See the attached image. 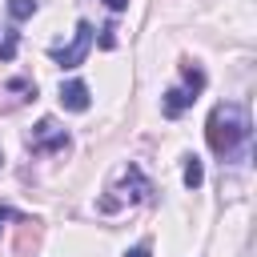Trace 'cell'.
Returning <instances> with one entry per match:
<instances>
[{
	"label": "cell",
	"instance_id": "6",
	"mask_svg": "<svg viewBox=\"0 0 257 257\" xmlns=\"http://www.w3.org/2000/svg\"><path fill=\"white\" fill-rule=\"evenodd\" d=\"M88 104H92V92H88L84 80H64V84H60V108H68V112H88Z\"/></svg>",
	"mask_w": 257,
	"mask_h": 257
},
{
	"label": "cell",
	"instance_id": "9",
	"mask_svg": "<svg viewBox=\"0 0 257 257\" xmlns=\"http://www.w3.org/2000/svg\"><path fill=\"white\" fill-rule=\"evenodd\" d=\"M16 48H20V32H16V28H8V32H4V40H0V60H12V56H16Z\"/></svg>",
	"mask_w": 257,
	"mask_h": 257
},
{
	"label": "cell",
	"instance_id": "8",
	"mask_svg": "<svg viewBox=\"0 0 257 257\" xmlns=\"http://www.w3.org/2000/svg\"><path fill=\"white\" fill-rule=\"evenodd\" d=\"M36 0H8V16L12 20H28V16H36Z\"/></svg>",
	"mask_w": 257,
	"mask_h": 257
},
{
	"label": "cell",
	"instance_id": "13",
	"mask_svg": "<svg viewBox=\"0 0 257 257\" xmlns=\"http://www.w3.org/2000/svg\"><path fill=\"white\" fill-rule=\"evenodd\" d=\"M0 161H4V157H0Z\"/></svg>",
	"mask_w": 257,
	"mask_h": 257
},
{
	"label": "cell",
	"instance_id": "5",
	"mask_svg": "<svg viewBox=\"0 0 257 257\" xmlns=\"http://www.w3.org/2000/svg\"><path fill=\"white\" fill-rule=\"evenodd\" d=\"M88 48H92V24H88V20H76L72 40H68V44H52V48H48V56H52L60 68H76V64H84Z\"/></svg>",
	"mask_w": 257,
	"mask_h": 257
},
{
	"label": "cell",
	"instance_id": "3",
	"mask_svg": "<svg viewBox=\"0 0 257 257\" xmlns=\"http://www.w3.org/2000/svg\"><path fill=\"white\" fill-rule=\"evenodd\" d=\"M108 193H112V197L100 201V213H112L116 205H141V201H153V181L145 177L141 165H128V169L120 173V181H116Z\"/></svg>",
	"mask_w": 257,
	"mask_h": 257
},
{
	"label": "cell",
	"instance_id": "2",
	"mask_svg": "<svg viewBox=\"0 0 257 257\" xmlns=\"http://www.w3.org/2000/svg\"><path fill=\"white\" fill-rule=\"evenodd\" d=\"M205 84H209V76H205V68L197 64V60H181V84H173V88H165V96H161V112L165 116H181L185 108H193V100L205 92Z\"/></svg>",
	"mask_w": 257,
	"mask_h": 257
},
{
	"label": "cell",
	"instance_id": "10",
	"mask_svg": "<svg viewBox=\"0 0 257 257\" xmlns=\"http://www.w3.org/2000/svg\"><path fill=\"white\" fill-rule=\"evenodd\" d=\"M4 221H20V213L12 205H0V229H4Z\"/></svg>",
	"mask_w": 257,
	"mask_h": 257
},
{
	"label": "cell",
	"instance_id": "7",
	"mask_svg": "<svg viewBox=\"0 0 257 257\" xmlns=\"http://www.w3.org/2000/svg\"><path fill=\"white\" fill-rule=\"evenodd\" d=\"M201 181H205V169H201V161L189 153V157H185V185H189V189H201Z\"/></svg>",
	"mask_w": 257,
	"mask_h": 257
},
{
	"label": "cell",
	"instance_id": "1",
	"mask_svg": "<svg viewBox=\"0 0 257 257\" xmlns=\"http://www.w3.org/2000/svg\"><path fill=\"white\" fill-rule=\"evenodd\" d=\"M249 133H253V124H249V108L237 104V100L217 104V108L209 112V120H205L209 149H213L221 161H237V157H245Z\"/></svg>",
	"mask_w": 257,
	"mask_h": 257
},
{
	"label": "cell",
	"instance_id": "4",
	"mask_svg": "<svg viewBox=\"0 0 257 257\" xmlns=\"http://www.w3.org/2000/svg\"><path fill=\"white\" fill-rule=\"evenodd\" d=\"M68 149H72V133L60 120L40 116L32 124V133H28V153L32 157H52V153H68Z\"/></svg>",
	"mask_w": 257,
	"mask_h": 257
},
{
	"label": "cell",
	"instance_id": "11",
	"mask_svg": "<svg viewBox=\"0 0 257 257\" xmlns=\"http://www.w3.org/2000/svg\"><path fill=\"white\" fill-rule=\"evenodd\" d=\"M124 257H153V249H149V245H145V241H141V245H133V249H128V253H124Z\"/></svg>",
	"mask_w": 257,
	"mask_h": 257
},
{
	"label": "cell",
	"instance_id": "12",
	"mask_svg": "<svg viewBox=\"0 0 257 257\" xmlns=\"http://www.w3.org/2000/svg\"><path fill=\"white\" fill-rule=\"evenodd\" d=\"M104 4H108V12H124L128 8V0H104Z\"/></svg>",
	"mask_w": 257,
	"mask_h": 257
}]
</instances>
